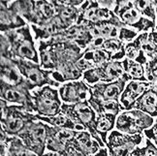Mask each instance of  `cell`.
<instances>
[{
    "label": "cell",
    "instance_id": "cell-30",
    "mask_svg": "<svg viewBox=\"0 0 157 156\" xmlns=\"http://www.w3.org/2000/svg\"><path fill=\"white\" fill-rule=\"evenodd\" d=\"M36 11L38 16V26H41L52 20L56 16V0H44L35 1Z\"/></svg>",
    "mask_w": 157,
    "mask_h": 156
},
{
    "label": "cell",
    "instance_id": "cell-27",
    "mask_svg": "<svg viewBox=\"0 0 157 156\" xmlns=\"http://www.w3.org/2000/svg\"><path fill=\"white\" fill-rule=\"evenodd\" d=\"M90 28L93 37H101L106 40L118 39L120 28L124 26L121 21H107L98 25H87Z\"/></svg>",
    "mask_w": 157,
    "mask_h": 156
},
{
    "label": "cell",
    "instance_id": "cell-33",
    "mask_svg": "<svg viewBox=\"0 0 157 156\" xmlns=\"http://www.w3.org/2000/svg\"><path fill=\"white\" fill-rule=\"evenodd\" d=\"M125 57L143 65H146L148 61V58L144 55L136 39L131 43L125 44Z\"/></svg>",
    "mask_w": 157,
    "mask_h": 156
},
{
    "label": "cell",
    "instance_id": "cell-18",
    "mask_svg": "<svg viewBox=\"0 0 157 156\" xmlns=\"http://www.w3.org/2000/svg\"><path fill=\"white\" fill-rule=\"evenodd\" d=\"M27 25L25 20L9 6V1L0 2V31L5 33Z\"/></svg>",
    "mask_w": 157,
    "mask_h": 156
},
{
    "label": "cell",
    "instance_id": "cell-8",
    "mask_svg": "<svg viewBox=\"0 0 157 156\" xmlns=\"http://www.w3.org/2000/svg\"><path fill=\"white\" fill-rule=\"evenodd\" d=\"M14 63L19 68L23 78L29 82L33 90L36 88H41L46 86L52 87H60L61 85L52 79V71L43 69L40 64L32 61L23 60V59H13Z\"/></svg>",
    "mask_w": 157,
    "mask_h": 156
},
{
    "label": "cell",
    "instance_id": "cell-4",
    "mask_svg": "<svg viewBox=\"0 0 157 156\" xmlns=\"http://www.w3.org/2000/svg\"><path fill=\"white\" fill-rule=\"evenodd\" d=\"M113 11L124 26L134 29L139 34L155 30L156 22L139 13L133 1H116Z\"/></svg>",
    "mask_w": 157,
    "mask_h": 156
},
{
    "label": "cell",
    "instance_id": "cell-42",
    "mask_svg": "<svg viewBox=\"0 0 157 156\" xmlns=\"http://www.w3.org/2000/svg\"><path fill=\"white\" fill-rule=\"evenodd\" d=\"M44 156H61L58 153H56V152H52V151H48L44 154Z\"/></svg>",
    "mask_w": 157,
    "mask_h": 156
},
{
    "label": "cell",
    "instance_id": "cell-15",
    "mask_svg": "<svg viewBox=\"0 0 157 156\" xmlns=\"http://www.w3.org/2000/svg\"><path fill=\"white\" fill-rule=\"evenodd\" d=\"M129 82L130 79L124 73V76L118 81L109 82V83L98 82L96 85L90 86V88H91V93L101 100H105V101L112 100V101L120 102L121 94L126 85Z\"/></svg>",
    "mask_w": 157,
    "mask_h": 156
},
{
    "label": "cell",
    "instance_id": "cell-26",
    "mask_svg": "<svg viewBox=\"0 0 157 156\" xmlns=\"http://www.w3.org/2000/svg\"><path fill=\"white\" fill-rule=\"evenodd\" d=\"M9 6L14 9L23 20L30 25H38V16L36 11L35 1L23 0V1H9Z\"/></svg>",
    "mask_w": 157,
    "mask_h": 156
},
{
    "label": "cell",
    "instance_id": "cell-32",
    "mask_svg": "<svg viewBox=\"0 0 157 156\" xmlns=\"http://www.w3.org/2000/svg\"><path fill=\"white\" fill-rule=\"evenodd\" d=\"M122 62L123 70L125 75L130 79V81H139V82H147L146 77V67L144 65L138 63L134 60L128 58H124Z\"/></svg>",
    "mask_w": 157,
    "mask_h": 156
},
{
    "label": "cell",
    "instance_id": "cell-23",
    "mask_svg": "<svg viewBox=\"0 0 157 156\" xmlns=\"http://www.w3.org/2000/svg\"><path fill=\"white\" fill-rule=\"evenodd\" d=\"M74 143L78 150L83 156L94 155L100 150V148L105 147L87 130L77 131L74 138Z\"/></svg>",
    "mask_w": 157,
    "mask_h": 156
},
{
    "label": "cell",
    "instance_id": "cell-5",
    "mask_svg": "<svg viewBox=\"0 0 157 156\" xmlns=\"http://www.w3.org/2000/svg\"><path fill=\"white\" fill-rule=\"evenodd\" d=\"M155 119L139 110L123 111L117 116L116 130L127 135H143L151 128Z\"/></svg>",
    "mask_w": 157,
    "mask_h": 156
},
{
    "label": "cell",
    "instance_id": "cell-16",
    "mask_svg": "<svg viewBox=\"0 0 157 156\" xmlns=\"http://www.w3.org/2000/svg\"><path fill=\"white\" fill-rule=\"evenodd\" d=\"M114 55L113 52L104 49L86 50L82 52V56L76 62V67L81 73L98 67L107 62L114 61Z\"/></svg>",
    "mask_w": 157,
    "mask_h": 156
},
{
    "label": "cell",
    "instance_id": "cell-6",
    "mask_svg": "<svg viewBox=\"0 0 157 156\" xmlns=\"http://www.w3.org/2000/svg\"><path fill=\"white\" fill-rule=\"evenodd\" d=\"M61 112L67 116L72 121L78 125H81L86 128L102 146L106 145L101 140V138L95 130V123L97 118V113L89 105L88 101L80 104H62Z\"/></svg>",
    "mask_w": 157,
    "mask_h": 156
},
{
    "label": "cell",
    "instance_id": "cell-7",
    "mask_svg": "<svg viewBox=\"0 0 157 156\" xmlns=\"http://www.w3.org/2000/svg\"><path fill=\"white\" fill-rule=\"evenodd\" d=\"M35 113L44 117H53L61 112L63 102L60 99L58 88L46 86L32 91Z\"/></svg>",
    "mask_w": 157,
    "mask_h": 156
},
{
    "label": "cell",
    "instance_id": "cell-29",
    "mask_svg": "<svg viewBox=\"0 0 157 156\" xmlns=\"http://www.w3.org/2000/svg\"><path fill=\"white\" fill-rule=\"evenodd\" d=\"M117 116L113 113H101L97 115L95 123V130L101 138V140L106 145L109 134L116 129Z\"/></svg>",
    "mask_w": 157,
    "mask_h": 156
},
{
    "label": "cell",
    "instance_id": "cell-14",
    "mask_svg": "<svg viewBox=\"0 0 157 156\" xmlns=\"http://www.w3.org/2000/svg\"><path fill=\"white\" fill-rule=\"evenodd\" d=\"M107 21H120L113 10L102 7L98 1H89L83 10L77 25H93Z\"/></svg>",
    "mask_w": 157,
    "mask_h": 156
},
{
    "label": "cell",
    "instance_id": "cell-19",
    "mask_svg": "<svg viewBox=\"0 0 157 156\" xmlns=\"http://www.w3.org/2000/svg\"><path fill=\"white\" fill-rule=\"evenodd\" d=\"M58 36L67 41L73 42L82 51H86L94 39L90 28L86 25H75L66 29Z\"/></svg>",
    "mask_w": 157,
    "mask_h": 156
},
{
    "label": "cell",
    "instance_id": "cell-38",
    "mask_svg": "<svg viewBox=\"0 0 157 156\" xmlns=\"http://www.w3.org/2000/svg\"><path fill=\"white\" fill-rule=\"evenodd\" d=\"M144 136H146L147 139L149 137H152V136H157V117H155L154 124H153L152 127L144 131Z\"/></svg>",
    "mask_w": 157,
    "mask_h": 156
},
{
    "label": "cell",
    "instance_id": "cell-31",
    "mask_svg": "<svg viewBox=\"0 0 157 156\" xmlns=\"http://www.w3.org/2000/svg\"><path fill=\"white\" fill-rule=\"evenodd\" d=\"M38 116V115H37ZM38 118L40 120L48 123L52 127L61 128V129H68V130H74V131H82L86 130V128L82 127L81 125H78L75 122H73L71 119L65 116L64 113L60 112L59 115L53 116V117H44L38 116Z\"/></svg>",
    "mask_w": 157,
    "mask_h": 156
},
{
    "label": "cell",
    "instance_id": "cell-35",
    "mask_svg": "<svg viewBox=\"0 0 157 156\" xmlns=\"http://www.w3.org/2000/svg\"><path fill=\"white\" fill-rule=\"evenodd\" d=\"M144 67L147 82L151 83V87L157 91V57L149 59Z\"/></svg>",
    "mask_w": 157,
    "mask_h": 156
},
{
    "label": "cell",
    "instance_id": "cell-37",
    "mask_svg": "<svg viewBox=\"0 0 157 156\" xmlns=\"http://www.w3.org/2000/svg\"><path fill=\"white\" fill-rule=\"evenodd\" d=\"M138 35L139 33L136 30H134V29L129 28L127 26H122L120 28L118 39L121 42H123L124 44H128L134 41L138 37Z\"/></svg>",
    "mask_w": 157,
    "mask_h": 156
},
{
    "label": "cell",
    "instance_id": "cell-3",
    "mask_svg": "<svg viewBox=\"0 0 157 156\" xmlns=\"http://www.w3.org/2000/svg\"><path fill=\"white\" fill-rule=\"evenodd\" d=\"M1 130L8 136L17 137L25 130L27 125L38 120L36 113L27 112L25 108L20 105L8 104L1 100Z\"/></svg>",
    "mask_w": 157,
    "mask_h": 156
},
{
    "label": "cell",
    "instance_id": "cell-34",
    "mask_svg": "<svg viewBox=\"0 0 157 156\" xmlns=\"http://www.w3.org/2000/svg\"><path fill=\"white\" fill-rule=\"evenodd\" d=\"M135 8L139 11L142 16H144L147 19L156 22V10L154 1H143V0H139V1H133Z\"/></svg>",
    "mask_w": 157,
    "mask_h": 156
},
{
    "label": "cell",
    "instance_id": "cell-25",
    "mask_svg": "<svg viewBox=\"0 0 157 156\" xmlns=\"http://www.w3.org/2000/svg\"><path fill=\"white\" fill-rule=\"evenodd\" d=\"M132 110L142 111L153 118L157 117V91L152 87L148 88L141 97L137 99Z\"/></svg>",
    "mask_w": 157,
    "mask_h": 156
},
{
    "label": "cell",
    "instance_id": "cell-13",
    "mask_svg": "<svg viewBox=\"0 0 157 156\" xmlns=\"http://www.w3.org/2000/svg\"><path fill=\"white\" fill-rule=\"evenodd\" d=\"M58 92L64 104H80L88 101L91 88L82 79L63 83L58 88Z\"/></svg>",
    "mask_w": 157,
    "mask_h": 156
},
{
    "label": "cell",
    "instance_id": "cell-22",
    "mask_svg": "<svg viewBox=\"0 0 157 156\" xmlns=\"http://www.w3.org/2000/svg\"><path fill=\"white\" fill-rule=\"evenodd\" d=\"M32 33L34 34L35 41H47L53 37H56L59 34L66 30V27L63 25L59 17L56 16L52 20L48 21L45 25H30Z\"/></svg>",
    "mask_w": 157,
    "mask_h": 156
},
{
    "label": "cell",
    "instance_id": "cell-43",
    "mask_svg": "<svg viewBox=\"0 0 157 156\" xmlns=\"http://www.w3.org/2000/svg\"><path fill=\"white\" fill-rule=\"evenodd\" d=\"M154 5H155V10H156V27H155V30H157V1H154Z\"/></svg>",
    "mask_w": 157,
    "mask_h": 156
},
{
    "label": "cell",
    "instance_id": "cell-11",
    "mask_svg": "<svg viewBox=\"0 0 157 156\" xmlns=\"http://www.w3.org/2000/svg\"><path fill=\"white\" fill-rule=\"evenodd\" d=\"M143 140V135H127L114 129L108 136L106 147L110 156H130Z\"/></svg>",
    "mask_w": 157,
    "mask_h": 156
},
{
    "label": "cell",
    "instance_id": "cell-12",
    "mask_svg": "<svg viewBox=\"0 0 157 156\" xmlns=\"http://www.w3.org/2000/svg\"><path fill=\"white\" fill-rule=\"evenodd\" d=\"M124 76L121 61H110L98 67L86 71L82 74V80L89 86L98 82H113L118 81Z\"/></svg>",
    "mask_w": 157,
    "mask_h": 156
},
{
    "label": "cell",
    "instance_id": "cell-2",
    "mask_svg": "<svg viewBox=\"0 0 157 156\" xmlns=\"http://www.w3.org/2000/svg\"><path fill=\"white\" fill-rule=\"evenodd\" d=\"M0 53L2 57L9 59H23L40 64L38 48L32 35L30 25L16 30L1 33Z\"/></svg>",
    "mask_w": 157,
    "mask_h": 156
},
{
    "label": "cell",
    "instance_id": "cell-10",
    "mask_svg": "<svg viewBox=\"0 0 157 156\" xmlns=\"http://www.w3.org/2000/svg\"><path fill=\"white\" fill-rule=\"evenodd\" d=\"M0 91L1 100L6 101L8 104L22 106L27 112L35 113V104L32 94L33 89L30 86H12L0 81Z\"/></svg>",
    "mask_w": 157,
    "mask_h": 156
},
{
    "label": "cell",
    "instance_id": "cell-28",
    "mask_svg": "<svg viewBox=\"0 0 157 156\" xmlns=\"http://www.w3.org/2000/svg\"><path fill=\"white\" fill-rule=\"evenodd\" d=\"M88 103L92 107V109L96 112L97 115H101V113H113V115L118 116L121 112L125 111L120 102L112 100H101L92 93H90Z\"/></svg>",
    "mask_w": 157,
    "mask_h": 156
},
{
    "label": "cell",
    "instance_id": "cell-1",
    "mask_svg": "<svg viewBox=\"0 0 157 156\" xmlns=\"http://www.w3.org/2000/svg\"><path fill=\"white\" fill-rule=\"evenodd\" d=\"M40 66L52 71V79L63 85L67 82L82 79L76 67V62L82 56L83 51L73 42L56 36L47 41L38 42Z\"/></svg>",
    "mask_w": 157,
    "mask_h": 156
},
{
    "label": "cell",
    "instance_id": "cell-41",
    "mask_svg": "<svg viewBox=\"0 0 157 156\" xmlns=\"http://www.w3.org/2000/svg\"><path fill=\"white\" fill-rule=\"evenodd\" d=\"M146 139H147V138H146ZM147 139L151 141V142L154 143V145H155V146L157 147V136H152V137H149V138H147Z\"/></svg>",
    "mask_w": 157,
    "mask_h": 156
},
{
    "label": "cell",
    "instance_id": "cell-20",
    "mask_svg": "<svg viewBox=\"0 0 157 156\" xmlns=\"http://www.w3.org/2000/svg\"><path fill=\"white\" fill-rule=\"evenodd\" d=\"M150 87H151V83L149 82L130 81L126 85L121 97H120V103L123 106L124 110H132V107L135 104L137 99L141 97Z\"/></svg>",
    "mask_w": 157,
    "mask_h": 156
},
{
    "label": "cell",
    "instance_id": "cell-9",
    "mask_svg": "<svg viewBox=\"0 0 157 156\" xmlns=\"http://www.w3.org/2000/svg\"><path fill=\"white\" fill-rule=\"evenodd\" d=\"M49 124L40 120L31 122L17 136L31 151L38 156H44L47 149Z\"/></svg>",
    "mask_w": 157,
    "mask_h": 156
},
{
    "label": "cell",
    "instance_id": "cell-40",
    "mask_svg": "<svg viewBox=\"0 0 157 156\" xmlns=\"http://www.w3.org/2000/svg\"><path fill=\"white\" fill-rule=\"evenodd\" d=\"M149 37H150V39H151V41L153 42V43L157 46V30L149 32Z\"/></svg>",
    "mask_w": 157,
    "mask_h": 156
},
{
    "label": "cell",
    "instance_id": "cell-24",
    "mask_svg": "<svg viewBox=\"0 0 157 156\" xmlns=\"http://www.w3.org/2000/svg\"><path fill=\"white\" fill-rule=\"evenodd\" d=\"M0 143H4L7 147V156H38L25 145L19 137H11L1 130Z\"/></svg>",
    "mask_w": 157,
    "mask_h": 156
},
{
    "label": "cell",
    "instance_id": "cell-39",
    "mask_svg": "<svg viewBox=\"0 0 157 156\" xmlns=\"http://www.w3.org/2000/svg\"><path fill=\"white\" fill-rule=\"evenodd\" d=\"M91 156H110V154H109L108 148L105 146V147L100 148V150L97 153H95L94 155H91Z\"/></svg>",
    "mask_w": 157,
    "mask_h": 156
},
{
    "label": "cell",
    "instance_id": "cell-36",
    "mask_svg": "<svg viewBox=\"0 0 157 156\" xmlns=\"http://www.w3.org/2000/svg\"><path fill=\"white\" fill-rule=\"evenodd\" d=\"M130 156H157V147L154 143L146 139V143L143 146H137L130 154Z\"/></svg>",
    "mask_w": 157,
    "mask_h": 156
},
{
    "label": "cell",
    "instance_id": "cell-17",
    "mask_svg": "<svg viewBox=\"0 0 157 156\" xmlns=\"http://www.w3.org/2000/svg\"><path fill=\"white\" fill-rule=\"evenodd\" d=\"M76 132L74 130L52 127L50 125L48 131L47 150L62 155L66 145L74 139Z\"/></svg>",
    "mask_w": 157,
    "mask_h": 156
},
{
    "label": "cell",
    "instance_id": "cell-21",
    "mask_svg": "<svg viewBox=\"0 0 157 156\" xmlns=\"http://www.w3.org/2000/svg\"><path fill=\"white\" fill-rule=\"evenodd\" d=\"M0 78H1L0 81H3L12 86H30L29 82L23 78L14 61L7 57L1 56V60H0Z\"/></svg>",
    "mask_w": 157,
    "mask_h": 156
}]
</instances>
